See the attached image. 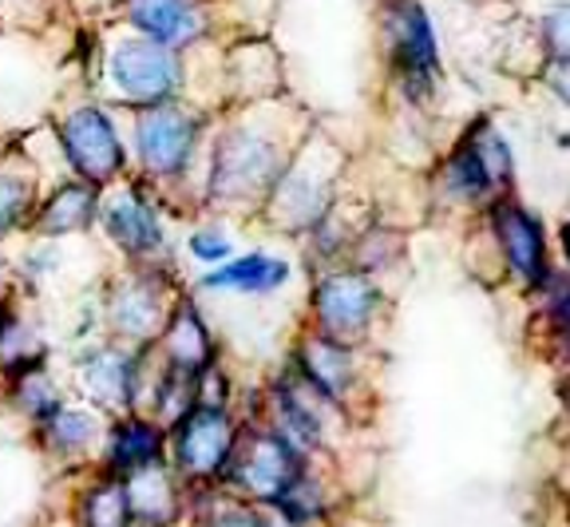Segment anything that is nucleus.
Wrapping results in <instances>:
<instances>
[{"instance_id": "obj_1", "label": "nucleus", "mask_w": 570, "mask_h": 527, "mask_svg": "<svg viewBox=\"0 0 570 527\" xmlns=\"http://www.w3.org/2000/svg\"><path fill=\"white\" fill-rule=\"evenodd\" d=\"M384 37L389 60L409 99H428L440 80V45L432 32V17L420 0H384Z\"/></svg>"}, {"instance_id": "obj_2", "label": "nucleus", "mask_w": 570, "mask_h": 527, "mask_svg": "<svg viewBox=\"0 0 570 527\" xmlns=\"http://www.w3.org/2000/svg\"><path fill=\"white\" fill-rule=\"evenodd\" d=\"M238 452V432L223 404L198 401L187 417L175 424V465L190 480H214L230 472V460Z\"/></svg>"}, {"instance_id": "obj_3", "label": "nucleus", "mask_w": 570, "mask_h": 527, "mask_svg": "<svg viewBox=\"0 0 570 527\" xmlns=\"http://www.w3.org/2000/svg\"><path fill=\"white\" fill-rule=\"evenodd\" d=\"M302 476H305L302 452L282 432H258L246 445H238L226 480L238 484L242 491H249L254 500L277 504Z\"/></svg>"}, {"instance_id": "obj_4", "label": "nucleus", "mask_w": 570, "mask_h": 527, "mask_svg": "<svg viewBox=\"0 0 570 527\" xmlns=\"http://www.w3.org/2000/svg\"><path fill=\"white\" fill-rule=\"evenodd\" d=\"M488 218L511 277H519L531 290L543 286L547 274H551V254H547V231L539 215L515 203V198H499V203L488 206Z\"/></svg>"}, {"instance_id": "obj_5", "label": "nucleus", "mask_w": 570, "mask_h": 527, "mask_svg": "<svg viewBox=\"0 0 570 527\" xmlns=\"http://www.w3.org/2000/svg\"><path fill=\"white\" fill-rule=\"evenodd\" d=\"M111 80L124 99H131L139 108H159L175 96L183 68H178L170 48L155 45V40H127L111 56Z\"/></svg>"}, {"instance_id": "obj_6", "label": "nucleus", "mask_w": 570, "mask_h": 527, "mask_svg": "<svg viewBox=\"0 0 570 527\" xmlns=\"http://www.w3.org/2000/svg\"><path fill=\"white\" fill-rule=\"evenodd\" d=\"M282 183V155L254 131H230L214 152V195H258Z\"/></svg>"}, {"instance_id": "obj_7", "label": "nucleus", "mask_w": 570, "mask_h": 527, "mask_svg": "<svg viewBox=\"0 0 570 527\" xmlns=\"http://www.w3.org/2000/svg\"><path fill=\"white\" fill-rule=\"evenodd\" d=\"M321 333L337 341H353L376 322L381 313V290L368 274H325L313 290Z\"/></svg>"}, {"instance_id": "obj_8", "label": "nucleus", "mask_w": 570, "mask_h": 527, "mask_svg": "<svg viewBox=\"0 0 570 527\" xmlns=\"http://www.w3.org/2000/svg\"><path fill=\"white\" fill-rule=\"evenodd\" d=\"M198 135H203L198 116H190L183 108H170V104H159V108L142 111L139 124H135V147H139V159L147 170H155V175H178L190 163V155H195Z\"/></svg>"}, {"instance_id": "obj_9", "label": "nucleus", "mask_w": 570, "mask_h": 527, "mask_svg": "<svg viewBox=\"0 0 570 527\" xmlns=\"http://www.w3.org/2000/svg\"><path fill=\"white\" fill-rule=\"evenodd\" d=\"M60 144L68 163L83 175V183H107L124 170V144H119L116 124L99 108L71 111L60 127Z\"/></svg>"}, {"instance_id": "obj_10", "label": "nucleus", "mask_w": 570, "mask_h": 527, "mask_svg": "<svg viewBox=\"0 0 570 527\" xmlns=\"http://www.w3.org/2000/svg\"><path fill=\"white\" fill-rule=\"evenodd\" d=\"M127 20L163 48L195 45L206 32L203 0H127Z\"/></svg>"}, {"instance_id": "obj_11", "label": "nucleus", "mask_w": 570, "mask_h": 527, "mask_svg": "<svg viewBox=\"0 0 570 527\" xmlns=\"http://www.w3.org/2000/svg\"><path fill=\"white\" fill-rule=\"evenodd\" d=\"M297 373L305 389H313L321 401H345V393L356 384V358L348 341L317 333L297 349Z\"/></svg>"}, {"instance_id": "obj_12", "label": "nucleus", "mask_w": 570, "mask_h": 527, "mask_svg": "<svg viewBox=\"0 0 570 527\" xmlns=\"http://www.w3.org/2000/svg\"><path fill=\"white\" fill-rule=\"evenodd\" d=\"M104 226H107V234L116 238L119 251H127V254H155L163 246L159 215H155L151 206H147V198H139V195H124L119 203L107 206Z\"/></svg>"}, {"instance_id": "obj_13", "label": "nucleus", "mask_w": 570, "mask_h": 527, "mask_svg": "<svg viewBox=\"0 0 570 527\" xmlns=\"http://www.w3.org/2000/svg\"><path fill=\"white\" fill-rule=\"evenodd\" d=\"M167 361L170 369L190 377H203L214 361L210 333H206L203 318H198L195 305H178L167 322Z\"/></svg>"}, {"instance_id": "obj_14", "label": "nucleus", "mask_w": 570, "mask_h": 527, "mask_svg": "<svg viewBox=\"0 0 570 527\" xmlns=\"http://www.w3.org/2000/svg\"><path fill=\"white\" fill-rule=\"evenodd\" d=\"M163 456V432L155 429L151 420H124L111 432V448H107V460L116 468L119 480L142 472V468H155Z\"/></svg>"}, {"instance_id": "obj_15", "label": "nucleus", "mask_w": 570, "mask_h": 527, "mask_svg": "<svg viewBox=\"0 0 570 527\" xmlns=\"http://www.w3.org/2000/svg\"><path fill=\"white\" fill-rule=\"evenodd\" d=\"M289 266L282 258L269 254H246V258L230 262V266L214 270L210 277H203L206 290H234V294H274L285 286Z\"/></svg>"}, {"instance_id": "obj_16", "label": "nucleus", "mask_w": 570, "mask_h": 527, "mask_svg": "<svg viewBox=\"0 0 570 527\" xmlns=\"http://www.w3.org/2000/svg\"><path fill=\"white\" fill-rule=\"evenodd\" d=\"M83 384L88 393L96 397L107 409H127L135 401V389H139V377H135V361L116 353V349H104L88 361L83 369Z\"/></svg>"}, {"instance_id": "obj_17", "label": "nucleus", "mask_w": 570, "mask_h": 527, "mask_svg": "<svg viewBox=\"0 0 570 527\" xmlns=\"http://www.w3.org/2000/svg\"><path fill=\"white\" fill-rule=\"evenodd\" d=\"M127 496H131L135 519H142V524H151V527L170 524V519H175V511H178L175 484H170V476L163 472L159 465L127 476Z\"/></svg>"}, {"instance_id": "obj_18", "label": "nucleus", "mask_w": 570, "mask_h": 527, "mask_svg": "<svg viewBox=\"0 0 570 527\" xmlns=\"http://www.w3.org/2000/svg\"><path fill=\"white\" fill-rule=\"evenodd\" d=\"M91 218H96V183H68L52 198L40 226L48 234H68V231H83Z\"/></svg>"}, {"instance_id": "obj_19", "label": "nucleus", "mask_w": 570, "mask_h": 527, "mask_svg": "<svg viewBox=\"0 0 570 527\" xmlns=\"http://www.w3.org/2000/svg\"><path fill=\"white\" fill-rule=\"evenodd\" d=\"M131 519L127 480H104L83 496V527H131Z\"/></svg>"}, {"instance_id": "obj_20", "label": "nucleus", "mask_w": 570, "mask_h": 527, "mask_svg": "<svg viewBox=\"0 0 570 527\" xmlns=\"http://www.w3.org/2000/svg\"><path fill=\"white\" fill-rule=\"evenodd\" d=\"M159 322V297L147 286H127L124 294L116 297V325L131 338H142L151 333V325Z\"/></svg>"}, {"instance_id": "obj_21", "label": "nucleus", "mask_w": 570, "mask_h": 527, "mask_svg": "<svg viewBox=\"0 0 570 527\" xmlns=\"http://www.w3.org/2000/svg\"><path fill=\"white\" fill-rule=\"evenodd\" d=\"M48 437L60 448H83L91 437H96V420L88 412L76 409H60L56 417H48Z\"/></svg>"}, {"instance_id": "obj_22", "label": "nucleus", "mask_w": 570, "mask_h": 527, "mask_svg": "<svg viewBox=\"0 0 570 527\" xmlns=\"http://www.w3.org/2000/svg\"><path fill=\"white\" fill-rule=\"evenodd\" d=\"M543 45L551 52V60H570V4H554L551 12H543Z\"/></svg>"}, {"instance_id": "obj_23", "label": "nucleus", "mask_w": 570, "mask_h": 527, "mask_svg": "<svg viewBox=\"0 0 570 527\" xmlns=\"http://www.w3.org/2000/svg\"><path fill=\"white\" fill-rule=\"evenodd\" d=\"M28 206H32V187H24L20 179H9V175H0V234L9 231V226H17Z\"/></svg>"}, {"instance_id": "obj_24", "label": "nucleus", "mask_w": 570, "mask_h": 527, "mask_svg": "<svg viewBox=\"0 0 570 527\" xmlns=\"http://www.w3.org/2000/svg\"><path fill=\"white\" fill-rule=\"evenodd\" d=\"M190 254L203 262H223V258H230V238L218 231H198L195 238H190Z\"/></svg>"}, {"instance_id": "obj_25", "label": "nucleus", "mask_w": 570, "mask_h": 527, "mask_svg": "<svg viewBox=\"0 0 570 527\" xmlns=\"http://www.w3.org/2000/svg\"><path fill=\"white\" fill-rule=\"evenodd\" d=\"M547 88L554 91V99H562V104H570V60H551L543 72Z\"/></svg>"}, {"instance_id": "obj_26", "label": "nucleus", "mask_w": 570, "mask_h": 527, "mask_svg": "<svg viewBox=\"0 0 570 527\" xmlns=\"http://www.w3.org/2000/svg\"><path fill=\"white\" fill-rule=\"evenodd\" d=\"M210 527H269V524H262V519L249 516V511H226V516H218Z\"/></svg>"}, {"instance_id": "obj_27", "label": "nucleus", "mask_w": 570, "mask_h": 527, "mask_svg": "<svg viewBox=\"0 0 570 527\" xmlns=\"http://www.w3.org/2000/svg\"><path fill=\"white\" fill-rule=\"evenodd\" d=\"M562 251H567V258H570V223L562 226Z\"/></svg>"}]
</instances>
